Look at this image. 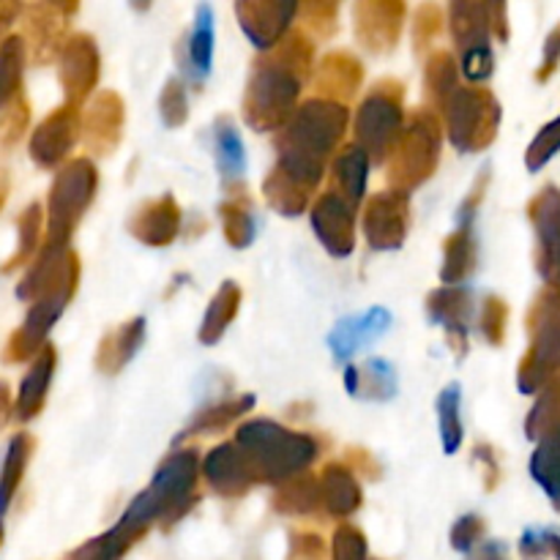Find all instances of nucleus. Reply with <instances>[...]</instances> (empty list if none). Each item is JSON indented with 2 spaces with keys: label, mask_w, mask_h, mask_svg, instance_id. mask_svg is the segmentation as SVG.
Wrapping results in <instances>:
<instances>
[{
  "label": "nucleus",
  "mask_w": 560,
  "mask_h": 560,
  "mask_svg": "<svg viewBox=\"0 0 560 560\" xmlns=\"http://www.w3.org/2000/svg\"><path fill=\"white\" fill-rule=\"evenodd\" d=\"M312 69V42L306 33H288L273 52L255 63L244 93V118L257 131H279L299 113L304 80Z\"/></svg>",
  "instance_id": "1"
},
{
  "label": "nucleus",
  "mask_w": 560,
  "mask_h": 560,
  "mask_svg": "<svg viewBox=\"0 0 560 560\" xmlns=\"http://www.w3.org/2000/svg\"><path fill=\"white\" fill-rule=\"evenodd\" d=\"M348 124L350 113L345 104L320 96L304 102L279 135V159L273 170L290 184L315 195L326 175V162L342 142Z\"/></svg>",
  "instance_id": "2"
},
{
  "label": "nucleus",
  "mask_w": 560,
  "mask_h": 560,
  "mask_svg": "<svg viewBox=\"0 0 560 560\" xmlns=\"http://www.w3.org/2000/svg\"><path fill=\"white\" fill-rule=\"evenodd\" d=\"M235 446L252 465L257 481L279 487L304 476V470L320 454L315 438L288 430L271 419L244 421L235 435Z\"/></svg>",
  "instance_id": "3"
},
{
  "label": "nucleus",
  "mask_w": 560,
  "mask_h": 560,
  "mask_svg": "<svg viewBox=\"0 0 560 560\" xmlns=\"http://www.w3.org/2000/svg\"><path fill=\"white\" fill-rule=\"evenodd\" d=\"M438 159H441V120L435 109L421 107L416 109L397 145L392 148V156L386 159L392 191L408 195L419 189L438 170Z\"/></svg>",
  "instance_id": "4"
},
{
  "label": "nucleus",
  "mask_w": 560,
  "mask_h": 560,
  "mask_svg": "<svg viewBox=\"0 0 560 560\" xmlns=\"http://www.w3.org/2000/svg\"><path fill=\"white\" fill-rule=\"evenodd\" d=\"M530 348L520 361L517 386L523 394H539L560 375V284H547L528 315Z\"/></svg>",
  "instance_id": "5"
},
{
  "label": "nucleus",
  "mask_w": 560,
  "mask_h": 560,
  "mask_svg": "<svg viewBox=\"0 0 560 560\" xmlns=\"http://www.w3.org/2000/svg\"><path fill=\"white\" fill-rule=\"evenodd\" d=\"M402 129V88L399 82H377L355 113V145L370 162H386Z\"/></svg>",
  "instance_id": "6"
},
{
  "label": "nucleus",
  "mask_w": 560,
  "mask_h": 560,
  "mask_svg": "<svg viewBox=\"0 0 560 560\" xmlns=\"http://www.w3.org/2000/svg\"><path fill=\"white\" fill-rule=\"evenodd\" d=\"M443 109H446V135L459 153L485 151L495 140L503 113L498 98L487 88L459 85Z\"/></svg>",
  "instance_id": "7"
},
{
  "label": "nucleus",
  "mask_w": 560,
  "mask_h": 560,
  "mask_svg": "<svg viewBox=\"0 0 560 560\" xmlns=\"http://www.w3.org/2000/svg\"><path fill=\"white\" fill-rule=\"evenodd\" d=\"M96 167L88 159H71L55 178L49 189L47 208V233L49 246H66L74 228L80 224L82 213L91 208L96 195Z\"/></svg>",
  "instance_id": "8"
},
{
  "label": "nucleus",
  "mask_w": 560,
  "mask_h": 560,
  "mask_svg": "<svg viewBox=\"0 0 560 560\" xmlns=\"http://www.w3.org/2000/svg\"><path fill=\"white\" fill-rule=\"evenodd\" d=\"M197 474H200V454L197 448H178L170 454L153 474L145 487L162 506V523L173 525L197 503Z\"/></svg>",
  "instance_id": "9"
},
{
  "label": "nucleus",
  "mask_w": 560,
  "mask_h": 560,
  "mask_svg": "<svg viewBox=\"0 0 560 560\" xmlns=\"http://www.w3.org/2000/svg\"><path fill=\"white\" fill-rule=\"evenodd\" d=\"M452 36L459 47V69H463L465 80H490L495 71V58H492V27L487 3H454Z\"/></svg>",
  "instance_id": "10"
},
{
  "label": "nucleus",
  "mask_w": 560,
  "mask_h": 560,
  "mask_svg": "<svg viewBox=\"0 0 560 560\" xmlns=\"http://www.w3.org/2000/svg\"><path fill=\"white\" fill-rule=\"evenodd\" d=\"M410 228L408 195H375L364 206V235L370 249L394 252L405 244Z\"/></svg>",
  "instance_id": "11"
},
{
  "label": "nucleus",
  "mask_w": 560,
  "mask_h": 560,
  "mask_svg": "<svg viewBox=\"0 0 560 560\" xmlns=\"http://www.w3.org/2000/svg\"><path fill=\"white\" fill-rule=\"evenodd\" d=\"M299 14L295 3H266V0H241L235 3V16L244 27L246 38L260 52H273L288 38L290 22Z\"/></svg>",
  "instance_id": "12"
},
{
  "label": "nucleus",
  "mask_w": 560,
  "mask_h": 560,
  "mask_svg": "<svg viewBox=\"0 0 560 560\" xmlns=\"http://www.w3.org/2000/svg\"><path fill=\"white\" fill-rule=\"evenodd\" d=\"M98 82V49L91 36H71L60 52V85L66 107H80Z\"/></svg>",
  "instance_id": "13"
},
{
  "label": "nucleus",
  "mask_w": 560,
  "mask_h": 560,
  "mask_svg": "<svg viewBox=\"0 0 560 560\" xmlns=\"http://www.w3.org/2000/svg\"><path fill=\"white\" fill-rule=\"evenodd\" d=\"M355 208L334 191L317 197L312 206V230L331 257H350L355 249Z\"/></svg>",
  "instance_id": "14"
},
{
  "label": "nucleus",
  "mask_w": 560,
  "mask_h": 560,
  "mask_svg": "<svg viewBox=\"0 0 560 560\" xmlns=\"http://www.w3.org/2000/svg\"><path fill=\"white\" fill-rule=\"evenodd\" d=\"M474 306V290L465 288V284H459V288H441L427 299V315L446 331L448 345L459 355L468 350L470 320L476 315Z\"/></svg>",
  "instance_id": "15"
},
{
  "label": "nucleus",
  "mask_w": 560,
  "mask_h": 560,
  "mask_svg": "<svg viewBox=\"0 0 560 560\" xmlns=\"http://www.w3.org/2000/svg\"><path fill=\"white\" fill-rule=\"evenodd\" d=\"M539 235V271L547 284H560V189L547 186L528 208Z\"/></svg>",
  "instance_id": "16"
},
{
  "label": "nucleus",
  "mask_w": 560,
  "mask_h": 560,
  "mask_svg": "<svg viewBox=\"0 0 560 560\" xmlns=\"http://www.w3.org/2000/svg\"><path fill=\"white\" fill-rule=\"evenodd\" d=\"M124 120L126 107L118 93L104 91L93 96L85 115H82V137H85L88 151L96 153V156H109L120 142Z\"/></svg>",
  "instance_id": "17"
},
{
  "label": "nucleus",
  "mask_w": 560,
  "mask_h": 560,
  "mask_svg": "<svg viewBox=\"0 0 560 560\" xmlns=\"http://www.w3.org/2000/svg\"><path fill=\"white\" fill-rule=\"evenodd\" d=\"M202 476L211 485V490L222 498H241L257 485V476L241 448L235 443H222L211 448L202 459Z\"/></svg>",
  "instance_id": "18"
},
{
  "label": "nucleus",
  "mask_w": 560,
  "mask_h": 560,
  "mask_svg": "<svg viewBox=\"0 0 560 560\" xmlns=\"http://www.w3.org/2000/svg\"><path fill=\"white\" fill-rule=\"evenodd\" d=\"M392 328V312L386 306H372V310L361 312V315L342 317L328 334V348H331L334 359L350 361L361 348L377 342L383 334Z\"/></svg>",
  "instance_id": "19"
},
{
  "label": "nucleus",
  "mask_w": 560,
  "mask_h": 560,
  "mask_svg": "<svg viewBox=\"0 0 560 560\" xmlns=\"http://www.w3.org/2000/svg\"><path fill=\"white\" fill-rule=\"evenodd\" d=\"M82 131V118L74 107H60L33 131L31 137V156L42 167H55L63 162L74 148L77 137Z\"/></svg>",
  "instance_id": "20"
},
{
  "label": "nucleus",
  "mask_w": 560,
  "mask_h": 560,
  "mask_svg": "<svg viewBox=\"0 0 560 560\" xmlns=\"http://www.w3.org/2000/svg\"><path fill=\"white\" fill-rule=\"evenodd\" d=\"M405 22L402 3H359L355 5V33L370 52H388L397 47Z\"/></svg>",
  "instance_id": "21"
},
{
  "label": "nucleus",
  "mask_w": 560,
  "mask_h": 560,
  "mask_svg": "<svg viewBox=\"0 0 560 560\" xmlns=\"http://www.w3.org/2000/svg\"><path fill=\"white\" fill-rule=\"evenodd\" d=\"M178 230H180V208L178 202L167 195L142 202L129 219V233L145 246L173 244Z\"/></svg>",
  "instance_id": "22"
},
{
  "label": "nucleus",
  "mask_w": 560,
  "mask_h": 560,
  "mask_svg": "<svg viewBox=\"0 0 560 560\" xmlns=\"http://www.w3.org/2000/svg\"><path fill=\"white\" fill-rule=\"evenodd\" d=\"M361 80H364V71H361V63L353 55L331 52L317 66L315 88L320 93V98L342 104L355 96V91L361 88Z\"/></svg>",
  "instance_id": "23"
},
{
  "label": "nucleus",
  "mask_w": 560,
  "mask_h": 560,
  "mask_svg": "<svg viewBox=\"0 0 560 560\" xmlns=\"http://www.w3.org/2000/svg\"><path fill=\"white\" fill-rule=\"evenodd\" d=\"M320 495L323 512L331 517L345 520L361 506V487L353 470L345 463H328L320 474Z\"/></svg>",
  "instance_id": "24"
},
{
  "label": "nucleus",
  "mask_w": 560,
  "mask_h": 560,
  "mask_svg": "<svg viewBox=\"0 0 560 560\" xmlns=\"http://www.w3.org/2000/svg\"><path fill=\"white\" fill-rule=\"evenodd\" d=\"M366 178H370V156L355 142H350L331 164V191L342 197L350 208H359L366 195Z\"/></svg>",
  "instance_id": "25"
},
{
  "label": "nucleus",
  "mask_w": 560,
  "mask_h": 560,
  "mask_svg": "<svg viewBox=\"0 0 560 560\" xmlns=\"http://www.w3.org/2000/svg\"><path fill=\"white\" fill-rule=\"evenodd\" d=\"M345 388L350 397H364L372 402H388L397 397V372L386 359H370L364 366L345 370Z\"/></svg>",
  "instance_id": "26"
},
{
  "label": "nucleus",
  "mask_w": 560,
  "mask_h": 560,
  "mask_svg": "<svg viewBox=\"0 0 560 560\" xmlns=\"http://www.w3.org/2000/svg\"><path fill=\"white\" fill-rule=\"evenodd\" d=\"M145 342V317H131L129 323L109 331L98 345L96 366L104 375H118Z\"/></svg>",
  "instance_id": "27"
},
{
  "label": "nucleus",
  "mask_w": 560,
  "mask_h": 560,
  "mask_svg": "<svg viewBox=\"0 0 560 560\" xmlns=\"http://www.w3.org/2000/svg\"><path fill=\"white\" fill-rule=\"evenodd\" d=\"M66 11H74V5H33L31 20H27V38H31L33 58L49 60L55 52H63V31Z\"/></svg>",
  "instance_id": "28"
},
{
  "label": "nucleus",
  "mask_w": 560,
  "mask_h": 560,
  "mask_svg": "<svg viewBox=\"0 0 560 560\" xmlns=\"http://www.w3.org/2000/svg\"><path fill=\"white\" fill-rule=\"evenodd\" d=\"M476 260H479V249H476L474 228H468V224H457V230L448 235L446 246H443V266H441L443 288H459V284L476 271Z\"/></svg>",
  "instance_id": "29"
},
{
  "label": "nucleus",
  "mask_w": 560,
  "mask_h": 560,
  "mask_svg": "<svg viewBox=\"0 0 560 560\" xmlns=\"http://www.w3.org/2000/svg\"><path fill=\"white\" fill-rule=\"evenodd\" d=\"M213 11L211 5L202 3L195 11V25H191L189 42H186V74L195 85H200L213 66Z\"/></svg>",
  "instance_id": "30"
},
{
  "label": "nucleus",
  "mask_w": 560,
  "mask_h": 560,
  "mask_svg": "<svg viewBox=\"0 0 560 560\" xmlns=\"http://www.w3.org/2000/svg\"><path fill=\"white\" fill-rule=\"evenodd\" d=\"M213 142H217V167L222 173L224 186H241L244 184L246 173V151L244 140H241L238 126L233 124V118L222 115V118L213 124Z\"/></svg>",
  "instance_id": "31"
},
{
  "label": "nucleus",
  "mask_w": 560,
  "mask_h": 560,
  "mask_svg": "<svg viewBox=\"0 0 560 560\" xmlns=\"http://www.w3.org/2000/svg\"><path fill=\"white\" fill-rule=\"evenodd\" d=\"M52 372H55V350L44 348L42 353L33 359L31 370H27L25 381H22L20 386V397H16V416H20L22 421L33 419V416L44 408L49 383H52Z\"/></svg>",
  "instance_id": "32"
},
{
  "label": "nucleus",
  "mask_w": 560,
  "mask_h": 560,
  "mask_svg": "<svg viewBox=\"0 0 560 560\" xmlns=\"http://www.w3.org/2000/svg\"><path fill=\"white\" fill-rule=\"evenodd\" d=\"M255 408V397L252 394H238V397H230L224 402L211 405V408L200 410V413L191 419V424L180 432L178 441L189 435H211V432H222L228 430L233 421H238L241 416H246L249 410Z\"/></svg>",
  "instance_id": "33"
},
{
  "label": "nucleus",
  "mask_w": 560,
  "mask_h": 560,
  "mask_svg": "<svg viewBox=\"0 0 560 560\" xmlns=\"http://www.w3.org/2000/svg\"><path fill=\"white\" fill-rule=\"evenodd\" d=\"M273 509L279 514H290V517H310V514L323 512L320 481L310 474L288 481V485L279 487L277 498H273Z\"/></svg>",
  "instance_id": "34"
},
{
  "label": "nucleus",
  "mask_w": 560,
  "mask_h": 560,
  "mask_svg": "<svg viewBox=\"0 0 560 560\" xmlns=\"http://www.w3.org/2000/svg\"><path fill=\"white\" fill-rule=\"evenodd\" d=\"M241 306V288L235 282H224L219 288V293L213 295L211 304H208L206 317H202L200 326V342L202 345H217L224 337V331L230 328V323L235 320Z\"/></svg>",
  "instance_id": "35"
},
{
  "label": "nucleus",
  "mask_w": 560,
  "mask_h": 560,
  "mask_svg": "<svg viewBox=\"0 0 560 560\" xmlns=\"http://www.w3.org/2000/svg\"><path fill=\"white\" fill-rule=\"evenodd\" d=\"M438 430H441L443 452L457 454L463 446V388L459 383H448L438 397Z\"/></svg>",
  "instance_id": "36"
},
{
  "label": "nucleus",
  "mask_w": 560,
  "mask_h": 560,
  "mask_svg": "<svg viewBox=\"0 0 560 560\" xmlns=\"http://www.w3.org/2000/svg\"><path fill=\"white\" fill-rule=\"evenodd\" d=\"M530 474L560 512V430L541 438L539 448L530 459Z\"/></svg>",
  "instance_id": "37"
},
{
  "label": "nucleus",
  "mask_w": 560,
  "mask_h": 560,
  "mask_svg": "<svg viewBox=\"0 0 560 560\" xmlns=\"http://www.w3.org/2000/svg\"><path fill=\"white\" fill-rule=\"evenodd\" d=\"M427 102L432 107L443 109L448 104V98L457 93V60L452 58V52H435L427 60Z\"/></svg>",
  "instance_id": "38"
},
{
  "label": "nucleus",
  "mask_w": 560,
  "mask_h": 560,
  "mask_svg": "<svg viewBox=\"0 0 560 560\" xmlns=\"http://www.w3.org/2000/svg\"><path fill=\"white\" fill-rule=\"evenodd\" d=\"M31 452H33L31 438H27V435L11 438L9 452H5L3 470H0V517H3L5 509L11 506V498H14L16 487H20L22 476H25Z\"/></svg>",
  "instance_id": "39"
},
{
  "label": "nucleus",
  "mask_w": 560,
  "mask_h": 560,
  "mask_svg": "<svg viewBox=\"0 0 560 560\" xmlns=\"http://www.w3.org/2000/svg\"><path fill=\"white\" fill-rule=\"evenodd\" d=\"M556 430H560V375L547 383L539 402L534 405L528 421H525V432L530 441H541Z\"/></svg>",
  "instance_id": "40"
},
{
  "label": "nucleus",
  "mask_w": 560,
  "mask_h": 560,
  "mask_svg": "<svg viewBox=\"0 0 560 560\" xmlns=\"http://www.w3.org/2000/svg\"><path fill=\"white\" fill-rule=\"evenodd\" d=\"M262 191H266L268 206H271L273 211L282 213V217H301L312 200V191L290 184V180L282 178L277 170H271V175H268L266 184H262Z\"/></svg>",
  "instance_id": "41"
},
{
  "label": "nucleus",
  "mask_w": 560,
  "mask_h": 560,
  "mask_svg": "<svg viewBox=\"0 0 560 560\" xmlns=\"http://www.w3.org/2000/svg\"><path fill=\"white\" fill-rule=\"evenodd\" d=\"M219 219H222V233L233 249H246L257 235V222L249 213L244 200H228L219 206Z\"/></svg>",
  "instance_id": "42"
},
{
  "label": "nucleus",
  "mask_w": 560,
  "mask_h": 560,
  "mask_svg": "<svg viewBox=\"0 0 560 560\" xmlns=\"http://www.w3.org/2000/svg\"><path fill=\"white\" fill-rule=\"evenodd\" d=\"M22 69H25V42L16 36L5 38L0 44V109L14 98L22 82Z\"/></svg>",
  "instance_id": "43"
},
{
  "label": "nucleus",
  "mask_w": 560,
  "mask_h": 560,
  "mask_svg": "<svg viewBox=\"0 0 560 560\" xmlns=\"http://www.w3.org/2000/svg\"><path fill=\"white\" fill-rule=\"evenodd\" d=\"M506 320H509V306L503 304L498 295H490L485 299V304L476 312V326H479V334L490 345H501L503 337H506Z\"/></svg>",
  "instance_id": "44"
},
{
  "label": "nucleus",
  "mask_w": 560,
  "mask_h": 560,
  "mask_svg": "<svg viewBox=\"0 0 560 560\" xmlns=\"http://www.w3.org/2000/svg\"><path fill=\"white\" fill-rule=\"evenodd\" d=\"M159 113H162L164 126L170 129H178L189 118V96H186V88L180 80H170L164 85L162 98H159Z\"/></svg>",
  "instance_id": "45"
},
{
  "label": "nucleus",
  "mask_w": 560,
  "mask_h": 560,
  "mask_svg": "<svg viewBox=\"0 0 560 560\" xmlns=\"http://www.w3.org/2000/svg\"><path fill=\"white\" fill-rule=\"evenodd\" d=\"M558 151H560V118L552 120V124H547L545 129L536 135V140L530 142L528 153H525V164H528L530 173H536V170L545 167Z\"/></svg>",
  "instance_id": "46"
},
{
  "label": "nucleus",
  "mask_w": 560,
  "mask_h": 560,
  "mask_svg": "<svg viewBox=\"0 0 560 560\" xmlns=\"http://www.w3.org/2000/svg\"><path fill=\"white\" fill-rule=\"evenodd\" d=\"M42 241V208L31 206L25 213L20 217V246H16V255L11 257L9 268L20 266L25 262L27 257L36 252V244Z\"/></svg>",
  "instance_id": "47"
},
{
  "label": "nucleus",
  "mask_w": 560,
  "mask_h": 560,
  "mask_svg": "<svg viewBox=\"0 0 560 560\" xmlns=\"http://www.w3.org/2000/svg\"><path fill=\"white\" fill-rule=\"evenodd\" d=\"M331 560H366V539L353 525H339L331 541Z\"/></svg>",
  "instance_id": "48"
},
{
  "label": "nucleus",
  "mask_w": 560,
  "mask_h": 560,
  "mask_svg": "<svg viewBox=\"0 0 560 560\" xmlns=\"http://www.w3.org/2000/svg\"><path fill=\"white\" fill-rule=\"evenodd\" d=\"M337 3H304L299 14L304 16V27L315 36H331L337 27Z\"/></svg>",
  "instance_id": "49"
},
{
  "label": "nucleus",
  "mask_w": 560,
  "mask_h": 560,
  "mask_svg": "<svg viewBox=\"0 0 560 560\" xmlns=\"http://www.w3.org/2000/svg\"><path fill=\"white\" fill-rule=\"evenodd\" d=\"M485 536V520L479 514H465L452 528V547L457 552H474Z\"/></svg>",
  "instance_id": "50"
},
{
  "label": "nucleus",
  "mask_w": 560,
  "mask_h": 560,
  "mask_svg": "<svg viewBox=\"0 0 560 560\" xmlns=\"http://www.w3.org/2000/svg\"><path fill=\"white\" fill-rule=\"evenodd\" d=\"M126 550H129V547L120 545V541L115 539L113 530H107V534L98 536V539L82 545L69 560H120Z\"/></svg>",
  "instance_id": "51"
},
{
  "label": "nucleus",
  "mask_w": 560,
  "mask_h": 560,
  "mask_svg": "<svg viewBox=\"0 0 560 560\" xmlns=\"http://www.w3.org/2000/svg\"><path fill=\"white\" fill-rule=\"evenodd\" d=\"M441 33V11L435 5H421L413 14V42L419 52L430 47L432 38Z\"/></svg>",
  "instance_id": "52"
},
{
  "label": "nucleus",
  "mask_w": 560,
  "mask_h": 560,
  "mask_svg": "<svg viewBox=\"0 0 560 560\" xmlns=\"http://www.w3.org/2000/svg\"><path fill=\"white\" fill-rule=\"evenodd\" d=\"M290 560H326V541L315 534H293Z\"/></svg>",
  "instance_id": "53"
},
{
  "label": "nucleus",
  "mask_w": 560,
  "mask_h": 560,
  "mask_svg": "<svg viewBox=\"0 0 560 560\" xmlns=\"http://www.w3.org/2000/svg\"><path fill=\"white\" fill-rule=\"evenodd\" d=\"M520 552L525 560H545L550 556V530H525V536L520 539Z\"/></svg>",
  "instance_id": "54"
},
{
  "label": "nucleus",
  "mask_w": 560,
  "mask_h": 560,
  "mask_svg": "<svg viewBox=\"0 0 560 560\" xmlns=\"http://www.w3.org/2000/svg\"><path fill=\"white\" fill-rule=\"evenodd\" d=\"M474 459L485 468L487 490H495V485L501 481V465H498L495 448H492L490 443H479V446L474 448Z\"/></svg>",
  "instance_id": "55"
},
{
  "label": "nucleus",
  "mask_w": 560,
  "mask_h": 560,
  "mask_svg": "<svg viewBox=\"0 0 560 560\" xmlns=\"http://www.w3.org/2000/svg\"><path fill=\"white\" fill-rule=\"evenodd\" d=\"M25 120H27L25 104H22V102L9 104V113H5L3 124H0V140L14 142L16 137L22 135V129H25Z\"/></svg>",
  "instance_id": "56"
},
{
  "label": "nucleus",
  "mask_w": 560,
  "mask_h": 560,
  "mask_svg": "<svg viewBox=\"0 0 560 560\" xmlns=\"http://www.w3.org/2000/svg\"><path fill=\"white\" fill-rule=\"evenodd\" d=\"M558 63H560V25L550 33V36H547L545 58H541V69L536 71V80L539 82L550 80V74L558 69Z\"/></svg>",
  "instance_id": "57"
},
{
  "label": "nucleus",
  "mask_w": 560,
  "mask_h": 560,
  "mask_svg": "<svg viewBox=\"0 0 560 560\" xmlns=\"http://www.w3.org/2000/svg\"><path fill=\"white\" fill-rule=\"evenodd\" d=\"M348 465L353 474H364L370 476V479H377V468H375V459L370 457V454L364 452V448H350L348 452Z\"/></svg>",
  "instance_id": "58"
},
{
  "label": "nucleus",
  "mask_w": 560,
  "mask_h": 560,
  "mask_svg": "<svg viewBox=\"0 0 560 560\" xmlns=\"http://www.w3.org/2000/svg\"><path fill=\"white\" fill-rule=\"evenodd\" d=\"M487 14H490V27L501 42L509 38V22H506V5L503 3H487Z\"/></svg>",
  "instance_id": "59"
},
{
  "label": "nucleus",
  "mask_w": 560,
  "mask_h": 560,
  "mask_svg": "<svg viewBox=\"0 0 560 560\" xmlns=\"http://www.w3.org/2000/svg\"><path fill=\"white\" fill-rule=\"evenodd\" d=\"M470 560H509V556L501 541H485L470 552Z\"/></svg>",
  "instance_id": "60"
},
{
  "label": "nucleus",
  "mask_w": 560,
  "mask_h": 560,
  "mask_svg": "<svg viewBox=\"0 0 560 560\" xmlns=\"http://www.w3.org/2000/svg\"><path fill=\"white\" fill-rule=\"evenodd\" d=\"M9 413H11L9 388H5V383H0V427L5 424V419H9Z\"/></svg>",
  "instance_id": "61"
},
{
  "label": "nucleus",
  "mask_w": 560,
  "mask_h": 560,
  "mask_svg": "<svg viewBox=\"0 0 560 560\" xmlns=\"http://www.w3.org/2000/svg\"><path fill=\"white\" fill-rule=\"evenodd\" d=\"M16 11H20L16 5H0V36H3L5 27L11 25V20H14Z\"/></svg>",
  "instance_id": "62"
},
{
  "label": "nucleus",
  "mask_w": 560,
  "mask_h": 560,
  "mask_svg": "<svg viewBox=\"0 0 560 560\" xmlns=\"http://www.w3.org/2000/svg\"><path fill=\"white\" fill-rule=\"evenodd\" d=\"M550 552L560 560V534H556V530H550Z\"/></svg>",
  "instance_id": "63"
},
{
  "label": "nucleus",
  "mask_w": 560,
  "mask_h": 560,
  "mask_svg": "<svg viewBox=\"0 0 560 560\" xmlns=\"http://www.w3.org/2000/svg\"><path fill=\"white\" fill-rule=\"evenodd\" d=\"M5 195H9V180H5V175L0 173V206H3Z\"/></svg>",
  "instance_id": "64"
}]
</instances>
